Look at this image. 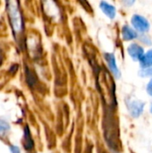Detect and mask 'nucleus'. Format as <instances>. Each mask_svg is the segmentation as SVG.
Masks as SVG:
<instances>
[{
  "instance_id": "obj_1",
  "label": "nucleus",
  "mask_w": 152,
  "mask_h": 153,
  "mask_svg": "<svg viewBox=\"0 0 152 153\" xmlns=\"http://www.w3.org/2000/svg\"><path fill=\"white\" fill-rule=\"evenodd\" d=\"M6 4L11 27L13 29L14 38H17V36H19L23 30V22L19 8V4L16 1H8Z\"/></svg>"
},
{
  "instance_id": "obj_2",
  "label": "nucleus",
  "mask_w": 152,
  "mask_h": 153,
  "mask_svg": "<svg viewBox=\"0 0 152 153\" xmlns=\"http://www.w3.org/2000/svg\"><path fill=\"white\" fill-rule=\"evenodd\" d=\"M132 24L134 29L140 32H147L150 30V22L149 21L139 14H135L132 17Z\"/></svg>"
},
{
  "instance_id": "obj_3",
  "label": "nucleus",
  "mask_w": 152,
  "mask_h": 153,
  "mask_svg": "<svg viewBox=\"0 0 152 153\" xmlns=\"http://www.w3.org/2000/svg\"><path fill=\"white\" fill-rule=\"evenodd\" d=\"M126 105L128 108L129 112L133 117H139L144 108L145 104L138 100H126Z\"/></svg>"
},
{
  "instance_id": "obj_4",
  "label": "nucleus",
  "mask_w": 152,
  "mask_h": 153,
  "mask_svg": "<svg viewBox=\"0 0 152 153\" xmlns=\"http://www.w3.org/2000/svg\"><path fill=\"white\" fill-rule=\"evenodd\" d=\"M128 54L135 61H141L144 56L143 48L138 44H131L128 47Z\"/></svg>"
},
{
  "instance_id": "obj_5",
  "label": "nucleus",
  "mask_w": 152,
  "mask_h": 153,
  "mask_svg": "<svg viewBox=\"0 0 152 153\" xmlns=\"http://www.w3.org/2000/svg\"><path fill=\"white\" fill-rule=\"evenodd\" d=\"M105 58L108 64V66H109V69L111 70V72L114 74V75L116 76V78H119L120 77V71L116 65V57L113 54H108L107 53L105 55Z\"/></svg>"
},
{
  "instance_id": "obj_6",
  "label": "nucleus",
  "mask_w": 152,
  "mask_h": 153,
  "mask_svg": "<svg viewBox=\"0 0 152 153\" xmlns=\"http://www.w3.org/2000/svg\"><path fill=\"white\" fill-rule=\"evenodd\" d=\"M99 6H100V9L103 11V13H104L108 18L114 19V18L116 17V8H115L112 4H108V3H107V2H105V1H102V2H100Z\"/></svg>"
},
{
  "instance_id": "obj_7",
  "label": "nucleus",
  "mask_w": 152,
  "mask_h": 153,
  "mask_svg": "<svg viewBox=\"0 0 152 153\" xmlns=\"http://www.w3.org/2000/svg\"><path fill=\"white\" fill-rule=\"evenodd\" d=\"M122 35L125 40H133L138 37L136 31L133 30L131 27H129L128 25H125L122 28Z\"/></svg>"
},
{
  "instance_id": "obj_8",
  "label": "nucleus",
  "mask_w": 152,
  "mask_h": 153,
  "mask_svg": "<svg viewBox=\"0 0 152 153\" xmlns=\"http://www.w3.org/2000/svg\"><path fill=\"white\" fill-rule=\"evenodd\" d=\"M140 62H141V65L143 69L152 66V49L149 50L146 54H144L142 59Z\"/></svg>"
},
{
  "instance_id": "obj_9",
  "label": "nucleus",
  "mask_w": 152,
  "mask_h": 153,
  "mask_svg": "<svg viewBox=\"0 0 152 153\" xmlns=\"http://www.w3.org/2000/svg\"><path fill=\"white\" fill-rule=\"evenodd\" d=\"M23 144H24V148L28 151H30L33 148V141L31 139L28 127H25V130H24V143Z\"/></svg>"
},
{
  "instance_id": "obj_10",
  "label": "nucleus",
  "mask_w": 152,
  "mask_h": 153,
  "mask_svg": "<svg viewBox=\"0 0 152 153\" xmlns=\"http://www.w3.org/2000/svg\"><path fill=\"white\" fill-rule=\"evenodd\" d=\"M10 130V126L7 122L0 119V136L5 134Z\"/></svg>"
},
{
  "instance_id": "obj_11",
  "label": "nucleus",
  "mask_w": 152,
  "mask_h": 153,
  "mask_svg": "<svg viewBox=\"0 0 152 153\" xmlns=\"http://www.w3.org/2000/svg\"><path fill=\"white\" fill-rule=\"evenodd\" d=\"M139 74L142 77H148V76H152V66L148 67V68H144L143 70H142Z\"/></svg>"
},
{
  "instance_id": "obj_12",
  "label": "nucleus",
  "mask_w": 152,
  "mask_h": 153,
  "mask_svg": "<svg viewBox=\"0 0 152 153\" xmlns=\"http://www.w3.org/2000/svg\"><path fill=\"white\" fill-rule=\"evenodd\" d=\"M147 92L150 96L152 97V82L150 81V82L148 83V86H147Z\"/></svg>"
},
{
  "instance_id": "obj_13",
  "label": "nucleus",
  "mask_w": 152,
  "mask_h": 153,
  "mask_svg": "<svg viewBox=\"0 0 152 153\" xmlns=\"http://www.w3.org/2000/svg\"><path fill=\"white\" fill-rule=\"evenodd\" d=\"M10 150H11L12 153H20V149L17 146H11Z\"/></svg>"
},
{
  "instance_id": "obj_14",
  "label": "nucleus",
  "mask_w": 152,
  "mask_h": 153,
  "mask_svg": "<svg viewBox=\"0 0 152 153\" xmlns=\"http://www.w3.org/2000/svg\"><path fill=\"white\" fill-rule=\"evenodd\" d=\"M2 60H3V57H2V54H1V52H0V64L2 63Z\"/></svg>"
},
{
  "instance_id": "obj_15",
  "label": "nucleus",
  "mask_w": 152,
  "mask_h": 153,
  "mask_svg": "<svg viewBox=\"0 0 152 153\" xmlns=\"http://www.w3.org/2000/svg\"><path fill=\"white\" fill-rule=\"evenodd\" d=\"M150 111H151V113H152V103L151 105V109H150Z\"/></svg>"
},
{
  "instance_id": "obj_16",
  "label": "nucleus",
  "mask_w": 152,
  "mask_h": 153,
  "mask_svg": "<svg viewBox=\"0 0 152 153\" xmlns=\"http://www.w3.org/2000/svg\"><path fill=\"white\" fill-rule=\"evenodd\" d=\"M151 82H152V80H151Z\"/></svg>"
}]
</instances>
